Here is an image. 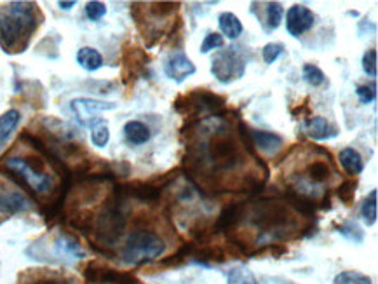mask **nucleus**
<instances>
[{
  "label": "nucleus",
  "instance_id": "nucleus-1",
  "mask_svg": "<svg viewBox=\"0 0 378 284\" xmlns=\"http://www.w3.org/2000/svg\"><path fill=\"white\" fill-rule=\"evenodd\" d=\"M34 2H9L0 9V46L6 53H23L40 23Z\"/></svg>",
  "mask_w": 378,
  "mask_h": 284
},
{
  "label": "nucleus",
  "instance_id": "nucleus-23",
  "mask_svg": "<svg viewBox=\"0 0 378 284\" xmlns=\"http://www.w3.org/2000/svg\"><path fill=\"white\" fill-rule=\"evenodd\" d=\"M361 217L368 227H373L377 224L378 217V191L370 192L368 198L361 204Z\"/></svg>",
  "mask_w": 378,
  "mask_h": 284
},
{
  "label": "nucleus",
  "instance_id": "nucleus-21",
  "mask_svg": "<svg viewBox=\"0 0 378 284\" xmlns=\"http://www.w3.org/2000/svg\"><path fill=\"white\" fill-rule=\"evenodd\" d=\"M218 25H220V30H222V34L225 35L227 39H230V41H236V39H239L242 30H244V28H242L241 20L234 13L220 14Z\"/></svg>",
  "mask_w": 378,
  "mask_h": 284
},
{
  "label": "nucleus",
  "instance_id": "nucleus-32",
  "mask_svg": "<svg viewBox=\"0 0 378 284\" xmlns=\"http://www.w3.org/2000/svg\"><path fill=\"white\" fill-rule=\"evenodd\" d=\"M223 44H225V41H223V35L216 34V32H211V34H208L206 39H204L203 46H201V53L206 54L213 49H222Z\"/></svg>",
  "mask_w": 378,
  "mask_h": 284
},
{
  "label": "nucleus",
  "instance_id": "nucleus-31",
  "mask_svg": "<svg viewBox=\"0 0 378 284\" xmlns=\"http://www.w3.org/2000/svg\"><path fill=\"white\" fill-rule=\"evenodd\" d=\"M106 14V6L103 2H98V0H91L86 4V16L91 21H100Z\"/></svg>",
  "mask_w": 378,
  "mask_h": 284
},
{
  "label": "nucleus",
  "instance_id": "nucleus-8",
  "mask_svg": "<svg viewBox=\"0 0 378 284\" xmlns=\"http://www.w3.org/2000/svg\"><path fill=\"white\" fill-rule=\"evenodd\" d=\"M117 105L112 101L96 100V98H75L70 101V110L75 115V121L82 127H93L100 121L101 112L113 110Z\"/></svg>",
  "mask_w": 378,
  "mask_h": 284
},
{
  "label": "nucleus",
  "instance_id": "nucleus-18",
  "mask_svg": "<svg viewBox=\"0 0 378 284\" xmlns=\"http://www.w3.org/2000/svg\"><path fill=\"white\" fill-rule=\"evenodd\" d=\"M265 6V13L260 18L262 20L260 23H262L263 30L270 34V32H275L281 27V21L284 18V9H282V6L279 2H267Z\"/></svg>",
  "mask_w": 378,
  "mask_h": 284
},
{
  "label": "nucleus",
  "instance_id": "nucleus-17",
  "mask_svg": "<svg viewBox=\"0 0 378 284\" xmlns=\"http://www.w3.org/2000/svg\"><path fill=\"white\" fill-rule=\"evenodd\" d=\"M77 63L86 72H96L103 67V56L94 47H80L77 51Z\"/></svg>",
  "mask_w": 378,
  "mask_h": 284
},
{
  "label": "nucleus",
  "instance_id": "nucleus-26",
  "mask_svg": "<svg viewBox=\"0 0 378 284\" xmlns=\"http://www.w3.org/2000/svg\"><path fill=\"white\" fill-rule=\"evenodd\" d=\"M229 284H258L253 272L246 267H234L229 272Z\"/></svg>",
  "mask_w": 378,
  "mask_h": 284
},
{
  "label": "nucleus",
  "instance_id": "nucleus-37",
  "mask_svg": "<svg viewBox=\"0 0 378 284\" xmlns=\"http://www.w3.org/2000/svg\"><path fill=\"white\" fill-rule=\"evenodd\" d=\"M134 284H138V283H134Z\"/></svg>",
  "mask_w": 378,
  "mask_h": 284
},
{
  "label": "nucleus",
  "instance_id": "nucleus-15",
  "mask_svg": "<svg viewBox=\"0 0 378 284\" xmlns=\"http://www.w3.org/2000/svg\"><path fill=\"white\" fill-rule=\"evenodd\" d=\"M21 121V114L20 110H16V108H11V110L4 112L2 115H0V152L6 148L7 141L11 140V136H13V133L16 131V127L20 126Z\"/></svg>",
  "mask_w": 378,
  "mask_h": 284
},
{
  "label": "nucleus",
  "instance_id": "nucleus-30",
  "mask_svg": "<svg viewBox=\"0 0 378 284\" xmlns=\"http://www.w3.org/2000/svg\"><path fill=\"white\" fill-rule=\"evenodd\" d=\"M355 94H358L361 103H373V101L377 100V86L375 84H359V86L355 87Z\"/></svg>",
  "mask_w": 378,
  "mask_h": 284
},
{
  "label": "nucleus",
  "instance_id": "nucleus-24",
  "mask_svg": "<svg viewBox=\"0 0 378 284\" xmlns=\"http://www.w3.org/2000/svg\"><path fill=\"white\" fill-rule=\"evenodd\" d=\"M91 141H93L94 147H98V148H103L108 145L110 129H108V124H106V121H103V119H100V121L91 127Z\"/></svg>",
  "mask_w": 378,
  "mask_h": 284
},
{
  "label": "nucleus",
  "instance_id": "nucleus-16",
  "mask_svg": "<svg viewBox=\"0 0 378 284\" xmlns=\"http://www.w3.org/2000/svg\"><path fill=\"white\" fill-rule=\"evenodd\" d=\"M124 138L131 145H145L150 140V129L146 124L139 121H130L124 124Z\"/></svg>",
  "mask_w": 378,
  "mask_h": 284
},
{
  "label": "nucleus",
  "instance_id": "nucleus-33",
  "mask_svg": "<svg viewBox=\"0 0 378 284\" xmlns=\"http://www.w3.org/2000/svg\"><path fill=\"white\" fill-rule=\"evenodd\" d=\"M284 53V47H282V44H267L265 47H263V61H265L267 65H272L277 61V58L281 56V54Z\"/></svg>",
  "mask_w": 378,
  "mask_h": 284
},
{
  "label": "nucleus",
  "instance_id": "nucleus-3",
  "mask_svg": "<svg viewBox=\"0 0 378 284\" xmlns=\"http://www.w3.org/2000/svg\"><path fill=\"white\" fill-rule=\"evenodd\" d=\"M127 224V195L122 187H117L106 199L103 207L93 217V228L96 241L101 246H115Z\"/></svg>",
  "mask_w": 378,
  "mask_h": 284
},
{
  "label": "nucleus",
  "instance_id": "nucleus-14",
  "mask_svg": "<svg viewBox=\"0 0 378 284\" xmlns=\"http://www.w3.org/2000/svg\"><path fill=\"white\" fill-rule=\"evenodd\" d=\"M249 141H251L253 147L260 148L263 152H275L284 143L282 136H279L275 133H269V131H251L249 133Z\"/></svg>",
  "mask_w": 378,
  "mask_h": 284
},
{
  "label": "nucleus",
  "instance_id": "nucleus-27",
  "mask_svg": "<svg viewBox=\"0 0 378 284\" xmlns=\"http://www.w3.org/2000/svg\"><path fill=\"white\" fill-rule=\"evenodd\" d=\"M333 284H373V283L368 276L361 274V272L347 271L340 272V274L333 279Z\"/></svg>",
  "mask_w": 378,
  "mask_h": 284
},
{
  "label": "nucleus",
  "instance_id": "nucleus-12",
  "mask_svg": "<svg viewBox=\"0 0 378 284\" xmlns=\"http://www.w3.org/2000/svg\"><path fill=\"white\" fill-rule=\"evenodd\" d=\"M34 202L28 199L23 192L18 191H6L0 187V213L2 214H18L30 211Z\"/></svg>",
  "mask_w": 378,
  "mask_h": 284
},
{
  "label": "nucleus",
  "instance_id": "nucleus-10",
  "mask_svg": "<svg viewBox=\"0 0 378 284\" xmlns=\"http://www.w3.org/2000/svg\"><path fill=\"white\" fill-rule=\"evenodd\" d=\"M315 23L314 13L307 6L302 4H295L293 7H289L288 13H286V30L291 37H300L305 32H309Z\"/></svg>",
  "mask_w": 378,
  "mask_h": 284
},
{
  "label": "nucleus",
  "instance_id": "nucleus-19",
  "mask_svg": "<svg viewBox=\"0 0 378 284\" xmlns=\"http://www.w3.org/2000/svg\"><path fill=\"white\" fill-rule=\"evenodd\" d=\"M307 134L312 140H328V138H335L339 134L336 127L329 126V122L322 117H312L307 122Z\"/></svg>",
  "mask_w": 378,
  "mask_h": 284
},
{
  "label": "nucleus",
  "instance_id": "nucleus-7",
  "mask_svg": "<svg viewBox=\"0 0 378 284\" xmlns=\"http://www.w3.org/2000/svg\"><path fill=\"white\" fill-rule=\"evenodd\" d=\"M211 74L222 84H232L244 77L246 60L241 56L237 47L223 49L213 56Z\"/></svg>",
  "mask_w": 378,
  "mask_h": 284
},
{
  "label": "nucleus",
  "instance_id": "nucleus-35",
  "mask_svg": "<svg viewBox=\"0 0 378 284\" xmlns=\"http://www.w3.org/2000/svg\"><path fill=\"white\" fill-rule=\"evenodd\" d=\"M28 284H79L75 279L63 278V276H40Z\"/></svg>",
  "mask_w": 378,
  "mask_h": 284
},
{
  "label": "nucleus",
  "instance_id": "nucleus-11",
  "mask_svg": "<svg viewBox=\"0 0 378 284\" xmlns=\"http://www.w3.org/2000/svg\"><path fill=\"white\" fill-rule=\"evenodd\" d=\"M196 65L189 60L183 51H176V53H171L168 56V60L164 61V74L175 82H183L187 77L196 74Z\"/></svg>",
  "mask_w": 378,
  "mask_h": 284
},
{
  "label": "nucleus",
  "instance_id": "nucleus-4",
  "mask_svg": "<svg viewBox=\"0 0 378 284\" xmlns=\"http://www.w3.org/2000/svg\"><path fill=\"white\" fill-rule=\"evenodd\" d=\"M249 224L255 225L258 231L265 234V241L284 238L286 232L296 228V221L293 213L286 204L277 201H260L249 207Z\"/></svg>",
  "mask_w": 378,
  "mask_h": 284
},
{
  "label": "nucleus",
  "instance_id": "nucleus-2",
  "mask_svg": "<svg viewBox=\"0 0 378 284\" xmlns=\"http://www.w3.org/2000/svg\"><path fill=\"white\" fill-rule=\"evenodd\" d=\"M218 122V121H216ZM215 122V129H208L211 136L201 143L199 162L206 164L211 173H223V171H232L239 166L242 161L241 145L225 126H218Z\"/></svg>",
  "mask_w": 378,
  "mask_h": 284
},
{
  "label": "nucleus",
  "instance_id": "nucleus-28",
  "mask_svg": "<svg viewBox=\"0 0 378 284\" xmlns=\"http://www.w3.org/2000/svg\"><path fill=\"white\" fill-rule=\"evenodd\" d=\"M303 79H305L307 84H310V86H314V87L322 86L326 81L325 72H322L317 65H312V63L303 67Z\"/></svg>",
  "mask_w": 378,
  "mask_h": 284
},
{
  "label": "nucleus",
  "instance_id": "nucleus-20",
  "mask_svg": "<svg viewBox=\"0 0 378 284\" xmlns=\"http://www.w3.org/2000/svg\"><path fill=\"white\" fill-rule=\"evenodd\" d=\"M340 164L345 169V173L351 174V176H355V174H361L363 169H365V161H363L361 154L354 148H344L339 155Z\"/></svg>",
  "mask_w": 378,
  "mask_h": 284
},
{
  "label": "nucleus",
  "instance_id": "nucleus-9",
  "mask_svg": "<svg viewBox=\"0 0 378 284\" xmlns=\"http://www.w3.org/2000/svg\"><path fill=\"white\" fill-rule=\"evenodd\" d=\"M84 276L89 283L93 284H134L137 279L134 276L126 274V272H119L115 269H110L100 262H91L87 264Z\"/></svg>",
  "mask_w": 378,
  "mask_h": 284
},
{
  "label": "nucleus",
  "instance_id": "nucleus-13",
  "mask_svg": "<svg viewBox=\"0 0 378 284\" xmlns=\"http://www.w3.org/2000/svg\"><path fill=\"white\" fill-rule=\"evenodd\" d=\"M53 251L58 258L61 260H82L86 258V251L80 246L73 235L70 234H60L53 241Z\"/></svg>",
  "mask_w": 378,
  "mask_h": 284
},
{
  "label": "nucleus",
  "instance_id": "nucleus-6",
  "mask_svg": "<svg viewBox=\"0 0 378 284\" xmlns=\"http://www.w3.org/2000/svg\"><path fill=\"white\" fill-rule=\"evenodd\" d=\"M166 251V244L159 234L146 228L133 231L127 235L122 250H120V260L127 265H143L157 260Z\"/></svg>",
  "mask_w": 378,
  "mask_h": 284
},
{
  "label": "nucleus",
  "instance_id": "nucleus-29",
  "mask_svg": "<svg viewBox=\"0 0 378 284\" xmlns=\"http://www.w3.org/2000/svg\"><path fill=\"white\" fill-rule=\"evenodd\" d=\"M363 72H365L368 77H377V68H378V61H377V49H368L365 54H363Z\"/></svg>",
  "mask_w": 378,
  "mask_h": 284
},
{
  "label": "nucleus",
  "instance_id": "nucleus-34",
  "mask_svg": "<svg viewBox=\"0 0 378 284\" xmlns=\"http://www.w3.org/2000/svg\"><path fill=\"white\" fill-rule=\"evenodd\" d=\"M355 188H358V181H344L339 188V198L342 199L344 204H351L354 201Z\"/></svg>",
  "mask_w": 378,
  "mask_h": 284
},
{
  "label": "nucleus",
  "instance_id": "nucleus-5",
  "mask_svg": "<svg viewBox=\"0 0 378 284\" xmlns=\"http://www.w3.org/2000/svg\"><path fill=\"white\" fill-rule=\"evenodd\" d=\"M4 173H9L13 180L27 187L35 195H49L54 192L53 174L46 173L42 164H34L27 157H6L0 164Z\"/></svg>",
  "mask_w": 378,
  "mask_h": 284
},
{
  "label": "nucleus",
  "instance_id": "nucleus-36",
  "mask_svg": "<svg viewBox=\"0 0 378 284\" xmlns=\"http://www.w3.org/2000/svg\"><path fill=\"white\" fill-rule=\"evenodd\" d=\"M58 6H60L61 9L70 11V9H72L73 6H75V2H73V0H72V2H63V0H61V2H58Z\"/></svg>",
  "mask_w": 378,
  "mask_h": 284
},
{
  "label": "nucleus",
  "instance_id": "nucleus-25",
  "mask_svg": "<svg viewBox=\"0 0 378 284\" xmlns=\"http://www.w3.org/2000/svg\"><path fill=\"white\" fill-rule=\"evenodd\" d=\"M339 232L344 235L347 241L352 243H363L365 241V231L361 228V225L355 224V221L348 220L339 227Z\"/></svg>",
  "mask_w": 378,
  "mask_h": 284
},
{
  "label": "nucleus",
  "instance_id": "nucleus-22",
  "mask_svg": "<svg viewBox=\"0 0 378 284\" xmlns=\"http://www.w3.org/2000/svg\"><path fill=\"white\" fill-rule=\"evenodd\" d=\"M329 176H332V169H329L328 162L314 161L307 167V180H309L310 185L326 183L329 180Z\"/></svg>",
  "mask_w": 378,
  "mask_h": 284
}]
</instances>
